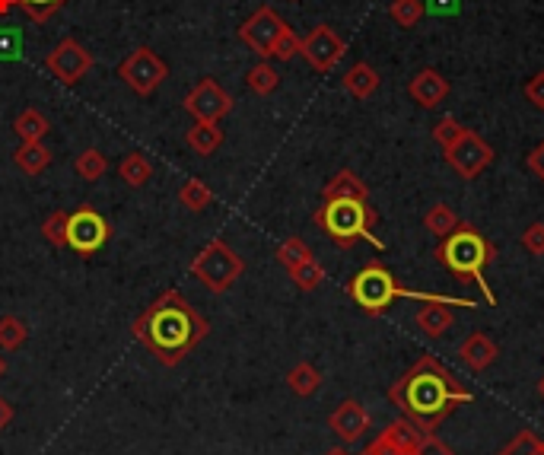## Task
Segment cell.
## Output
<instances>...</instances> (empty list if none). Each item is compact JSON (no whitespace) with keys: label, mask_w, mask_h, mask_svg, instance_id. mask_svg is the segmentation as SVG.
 I'll return each mask as SVG.
<instances>
[{"label":"cell","mask_w":544,"mask_h":455,"mask_svg":"<svg viewBox=\"0 0 544 455\" xmlns=\"http://www.w3.org/2000/svg\"><path fill=\"white\" fill-rule=\"evenodd\" d=\"M131 331L137 344L144 347L156 363L179 366L191 350L210 335V322L191 306V300L182 290L169 287L137 315Z\"/></svg>","instance_id":"1"},{"label":"cell","mask_w":544,"mask_h":455,"mask_svg":"<svg viewBox=\"0 0 544 455\" xmlns=\"http://www.w3.org/2000/svg\"><path fill=\"white\" fill-rule=\"evenodd\" d=\"M389 401L405 411V417L420 433H433L455 408L475 401L452 370L436 360L433 354H420V360L398 382L389 385Z\"/></svg>","instance_id":"2"},{"label":"cell","mask_w":544,"mask_h":455,"mask_svg":"<svg viewBox=\"0 0 544 455\" xmlns=\"http://www.w3.org/2000/svg\"><path fill=\"white\" fill-rule=\"evenodd\" d=\"M347 296L354 300L366 315H382L395 300H420V303H440V306H455V309H478L475 300L468 296H446V293H417L401 287L395 274L382 265V261H370L360 268L347 284Z\"/></svg>","instance_id":"3"},{"label":"cell","mask_w":544,"mask_h":455,"mask_svg":"<svg viewBox=\"0 0 544 455\" xmlns=\"http://www.w3.org/2000/svg\"><path fill=\"white\" fill-rule=\"evenodd\" d=\"M490 258H494V242L481 236L471 223H459L446 239H440V249H436V261H440L443 268H449L459 280H468V284L475 280L487 306H497V293L490 290L484 277Z\"/></svg>","instance_id":"4"},{"label":"cell","mask_w":544,"mask_h":455,"mask_svg":"<svg viewBox=\"0 0 544 455\" xmlns=\"http://www.w3.org/2000/svg\"><path fill=\"white\" fill-rule=\"evenodd\" d=\"M312 220L338 249H354L357 242H370L373 249L385 252V242L373 236L376 210L370 207V201H322Z\"/></svg>","instance_id":"5"},{"label":"cell","mask_w":544,"mask_h":455,"mask_svg":"<svg viewBox=\"0 0 544 455\" xmlns=\"http://www.w3.org/2000/svg\"><path fill=\"white\" fill-rule=\"evenodd\" d=\"M188 271H191V277H195V280H201V284L210 293H226L245 274V261H242V255L233 249L230 242L210 239L204 249L195 258H191Z\"/></svg>","instance_id":"6"},{"label":"cell","mask_w":544,"mask_h":455,"mask_svg":"<svg viewBox=\"0 0 544 455\" xmlns=\"http://www.w3.org/2000/svg\"><path fill=\"white\" fill-rule=\"evenodd\" d=\"M118 77H121V83L128 86V90H134L137 96H153L160 86L166 83V77H169V64L156 55L153 48H147V45H140V48H134L131 55L118 64Z\"/></svg>","instance_id":"7"},{"label":"cell","mask_w":544,"mask_h":455,"mask_svg":"<svg viewBox=\"0 0 544 455\" xmlns=\"http://www.w3.org/2000/svg\"><path fill=\"white\" fill-rule=\"evenodd\" d=\"M112 239V223L96 207L83 204L74 214H67V249L80 258H93L105 242Z\"/></svg>","instance_id":"8"},{"label":"cell","mask_w":544,"mask_h":455,"mask_svg":"<svg viewBox=\"0 0 544 455\" xmlns=\"http://www.w3.org/2000/svg\"><path fill=\"white\" fill-rule=\"evenodd\" d=\"M45 67L51 70V77L61 80L64 86H77L93 70V51L77 39H61L45 55Z\"/></svg>","instance_id":"9"},{"label":"cell","mask_w":544,"mask_h":455,"mask_svg":"<svg viewBox=\"0 0 544 455\" xmlns=\"http://www.w3.org/2000/svg\"><path fill=\"white\" fill-rule=\"evenodd\" d=\"M446 163L462 175V179H478V175L494 163V147L487 144V140L478 134V131H465L455 144L443 153Z\"/></svg>","instance_id":"10"},{"label":"cell","mask_w":544,"mask_h":455,"mask_svg":"<svg viewBox=\"0 0 544 455\" xmlns=\"http://www.w3.org/2000/svg\"><path fill=\"white\" fill-rule=\"evenodd\" d=\"M300 55L306 58V64L315 74H331V70L338 67V61L347 55V42L331 26H315L303 39Z\"/></svg>","instance_id":"11"},{"label":"cell","mask_w":544,"mask_h":455,"mask_svg":"<svg viewBox=\"0 0 544 455\" xmlns=\"http://www.w3.org/2000/svg\"><path fill=\"white\" fill-rule=\"evenodd\" d=\"M182 105L195 121H220L233 112V96L226 93L214 77H204L191 86Z\"/></svg>","instance_id":"12"},{"label":"cell","mask_w":544,"mask_h":455,"mask_svg":"<svg viewBox=\"0 0 544 455\" xmlns=\"http://www.w3.org/2000/svg\"><path fill=\"white\" fill-rule=\"evenodd\" d=\"M287 29V20H280V13L274 7H258L249 20L239 26V39L249 45L255 55L271 61V48L280 39V32Z\"/></svg>","instance_id":"13"},{"label":"cell","mask_w":544,"mask_h":455,"mask_svg":"<svg viewBox=\"0 0 544 455\" xmlns=\"http://www.w3.org/2000/svg\"><path fill=\"white\" fill-rule=\"evenodd\" d=\"M370 424H373V417H370V411H366L357 398H344L341 405L331 411V417H328V427H331V433L338 436L341 443H360L363 440V433L370 430Z\"/></svg>","instance_id":"14"},{"label":"cell","mask_w":544,"mask_h":455,"mask_svg":"<svg viewBox=\"0 0 544 455\" xmlns=\"http://www.w3.org/2000/svg\"><path fill=\"white\" fill-rule=\"evenodd\" d=\"M408 96L420 105V109H440L449 96V80L436 67H424L411 77Z\"/></svg>","instance_id":"15"},{"label":"cell","mask_w":544,"mask_h":455,"mask_svg":"<svg viewBox=\"0 0 544 455\" xmlns=\"http://www.w3.org/2000/svg\"><path fill=\"white\" fill-rule=\"evenodd\" d=\"M500 357V347L490 341L484 331H471V335L462 341V347H459V360L468 366L471 373H481V370H487L490 363H494Z\"/></svg>","instance_id":"16"},{"label":"cell","mask_w":544,"mask_h":455,"mask_svg":"<svg viewBox=\"0 0 544 455\" xmlns=\"http://www.w3.org/2000/svg\"><path fill=\"white\" fill-rule=\"evenodd\" d=\"M344 198L347 201H370V188H366L360 175L350 172V169L335 172L322 188V201H344Z\"/></svg>","instance_id":"17"},{"label":"cell","mask_w":544,"mask_h":455,"mask_svg":"<svg viewBox=\"0 0 544 455\" xmlns=\"http://www.w3.org/2000/svg\"><path fill=\"white\" fill-rule=\"evenodd\" d=\"M420 427H414L411 420L405 417V420H395V424H389L385 427L376 440L382 443V446H389V449H395L398 455H414L417 452V446H420Z\"/></svg>","instance_id":"18"},{"label":"cell","mask_w":544,"mask_h":455,"mask_svg":"<svg viewBox=\"0 0 544 455\" xmlns=\"http://www.w3.org/2000/svg\"><path fill=\"white\" fill-rule=\"evenodd\" d=\"M185 144L191 153H198V156H214L223 144L220 121H195V125L185 131Z\"/></svg>","instance_id":"19"},{"label":"cell","mask_w":544,"mask_h":455,"mask_svg":"<svg viewBox=\"0 0 544 455\" xmlns=\"http://www.w3.org/2000/svg\"><path fill=\"white\" fill-rule=\"evenodd\" d=\"M51 160H55V153H51L42 140H20V147L13 153L16 169L26 175H42L51 166Z\"/></svg>","instance_id":"20"},{"label":"cell","mask_w":544,"mask_h":455,"mask_svg":"<svg viewBox=\"0 0 544 455\" xmlns=\"http://www.w3.org/2000/svg\"><path fill=\"white\" fill-rule=\"evenodd\" d=\"M379 83H382L379 70L373 64H366V61H357L344 74V90L354 96V99H370L379 90Z\"/></svg>","instance_id":"21"},{"label":"cell","mask_w":544,"mask_h":455,"mask_svg":"<svg viewBox=\"0 0 544 455\" xmlns=\"http://www.w3.org/2000/svg\"><path fill=\"white\" fill-rule=\"evenodd\" d=\"M287 385H290V392H293L296 398H312L315 392L322 389V373H319V366L309 363V360H300L296 366H290Z\"/></svg>","instance_id":"22"},{"label":"cell","mask_w":544,"mask_h":455,"mask_svg":"<svg viewBox=\"0 0 544 455\" xmlns=\"http://www.w3.org/2000/svg\"><path fill=\"white\" fill-rule=\"evenodd\" d=\"M452 306H440V303H427L417 312V328L424 331L427 338H443L452 328Z\"/></svg>","instance_id":"23"},{"label":"cell","mask_w":544,"mask_h":455,"mask_svg":"<svg viewBox=\"0 0 544 455\" xmlns=\"http://www.w3.org/2000/svg\"><path fill=\"white\" fill-rule=\"evenodd\" d=\"M118 175L128 188H144L153 179V166L144 153H128L125 160L118 163Z\"/></svg>","instance_id":"24"},{"label":"cell","mask_w":544,"mask_h":455,"mask_svg":"<svg viewBox=\"0 0 544 455\" xmlns=\"http://www.w3.org/2000/svg\"><path fill=\"white\" fill-rule=\"evenodd\" d=\"M245 86H249L255 96H271L277 86H280L277 67L271 61H261L255 67H249V70H245Z\"/></svg>","instance_id":"25"},{"label":"cell","mask_w":544,"mask_h":455,"mask_svg":"<svg viewBox=\"0 0 544 455\" xmlns=\"http://www.w3.org/2000/svg\"><path fill=\"white\" fill-rule=\"evenodd\" d=\"M13 131L20 140H45V134L51 131V121L39 109H23L13 121Z\"/></svg>","instance_id":"26"},{"label":"cell","mask_w":544,"mask_h":455,"mask_svg":"<svg viewBox=\"0 0 544 455\" xmlns=\"http://www.w3.org/2000/svg\"><path fill=\"white\" fill-rule=\"evenodd\" d=\"M274 258H277V265L290 274L293 268H300L303 261H309V258H312V249L306 245V239H300V236H290V239H284V242L277 245Z\"/></svg>","instance_id":"27"},{"label":"cell","mask_w":544,"mask_h":455,"mask_svg":"<svg viewBox=\"0 0 544 455\" xmlns=\"http://www.w3.org/2000/svg\"><path fill=\"white\" fill-rule=\"evenodd\" d=\"M105 169H109V160H105V153L96 150V147H86L83 153H77V160H74V172L90 185L102 179Z\"/></svg>","instance_id":"28"},{"label":"cell","mask_w":544,"mask_h":455,"mask_svg":"<svg viewBox=\"0 0 544 455\" xmlns=\"http://www.w3.org/2000/svg\"><path fill=\"white\" fill-rule=\"evenodd\" d=\"M179 201L191 210V214H204V210L214 204V191L207 188L204 179H188L179 188Z\"/></svg>","instance_id":"29"},{"label":"cell","mask_w":544,"mask_h":455,"mask_svg":"<svg viewBox=\"0 0 544 455\" xmlns=\"http://www.w3.org/2000/svg\"><path fill=\"white\" fill-rule=\"evenodd\" d=\"M26 341H29V325L23 319H16V315H0V350L13 354Z\"/></svg>","instance_id":"30"},{"label":"cell","mask_w":544,"mask_h":455,"mask_svg":"<svg viewBox=\"0 0 544 455\" xmlns=\"http://www.w3.org/2000/svg\"><path fill=\"white\" fill-rule=\"evenodd\" d=\"M459 223H462V220L455 217V210H452L449 204H433V207L427 210V217H424V226H427V230H430L436 239H446Z\"/></svg>","instance_id":"31"},{"label":"cell","mask_w":544,"mask_h":455,"mask_svg":"<svg viewBox=\"0 0 544 455\" xmlns=\"http://www.w3.org/2000/svg\"><path fill=\"white\" fill-rule=\"evenodd\" d=\"M389 16L395 20V26H401V29H414V26H420V20L427 16V7H424V0H392Z\"/></svg>","instance_id":"32"},{"label":"cell","mask_w":544,"mask_h":455,"mask_svg":"<svg viewBox=\"0 0 544 455\" xmlns=\"http://www.w3.org/2000/svg\"><path fill=\"white\" fill-rule=\"evenodd\" d=\"M290 280L296 284V290H303V293H312V290H319L322 287V280H325V268L315 261V255L309 261H303L300 268H293L290 271Z\"/></svg>","instance_id":"33"},{"label":"cell","mask_w":544,"mask_h":455,"mask_svg":"<svg viewBox=\"0 0 544 455\" xmlns=\"http://www.w3.org/2000/svg\"><path fill=\"white\" fill-rule=\"evenodd\" d=\"M70 0H20V10L29 16L32 23H48L51 16L61 13Z\"/></svg>","instance_id":"34"},{"label":"cell","mask_w":544,"mask_h":455,"mask_svg":"<svg viewBox=\"0 0 544 455\" xmlns=\"http://www.w3.org/2000/svg\"><path fill=\"white\" fill-rule=\"evenodd\" d=\"M42 236L55 249H67V210H51L42 223Z\"/></svg>","instance_id":"35"},{"label":"cell","mask_w":544,"mask_h":455,"mask_svg":"<svg viewBox=\"0 0 544 455\" xmlns=\"http://www.w3.org/2000/svg\"><path fill=\"white\" fill-rule=\"evenodd\" d=\"M468 128H462L459 125V121H455V118H440V121H436V125H433V140H436V147H440L443 153L455 144V140H459L462 134H465Z\"/></svg>","instance_id":"36"},{"label":"cell","mask_w":544,"mask_h":455,"mask_svg":"<svg viewBox=\"0 0 544 455\" xmlns=\"http://www.w3.org/2000/svg\"><path fill=\"white\" fill-rule=\"evenodd\" d=\"M300 45H303V39L287 26L284 32H280V39L274 42L271 58H274V61H293L296 55H300Z\"/></svg>","instance_id":"37"},{"label":"cell","mask_w":544,"mask_h":455,"mask_svg":"<svg viewBox=\"0 0 544 455\" xmlns=\"http://www.w3.org/2000/svg\"><path fill=\"white\" fill-rule=\"evenodd\" d=\"M538 446V436L532 430H519L510 443H506L497 455H532V449Z\"/></svg>","instance_id":"38"},{"label":"cell","mask_w":544,"mask_h":455,"mask_svg":"<svg viewBox=\"0 0 544 455\" xmlns=\"http://www.w3.org/2000/svg\"><path fill=\"white\" fill-rule=\"evenodd\" d=\"M20 29H0V61H16L20 58Z\"/></svg>","instance_id":"39"},{"label":"cell","mask_w":544,"mask_h":455,"mask_svg":"<svg viewBox=\"0 0 544 455\" xmlns=\"http://www.w3.org/2000/svg\"><path fill=\"white\" fill-rule=\"evenodd\" d=\"M522 249L532 255H544V223H532L529 230L522 233Z\"/></svg>","instance_id":"40"},{"label":"cell","mask_w":544,"mask_h":455,"mask_svg":"<svg viewBox=\"0 0 544 455\" xmlns=\"http://www.w3.org/2000/svg\"><path fill=\"white\" fill-rule=\"evenodd\" d=\"M525 99H529L535 109L544 112V70H538V74L525 83Z\"/></svg>","instance_id":"41"},{"label":"cell","mask_w":544,"mask_h":455,"mask_svg":"<svg viewBox=\"0 0 544 455\" xmlns=\"http://www.w3.org/2000/svg\"><path fill=\"white\" fill-rule=\"evenodd\" d=\"M414 455H455V452L443 440H436L433 433H424V436H420V446H417Z\"/></svg>","instance_id":"42"},{"label":"cell","mask_w":544,"mask_h":455,"mask_svg":"<svg viewBox=\"0 0 544 455\" xmlns=\"http://www.w3.org/2000/svg\"><path fill=\"white\" fill-rule=\"evenodd\" d=\"M424 7L433 16H459L462 0H424Z\"/></svg>","instance_id":"43"},{"label":"cell","mask_w":544,"mask_h":455,"mask_svg":"<svg viewBox=\"0 0 544 455\" xmlns=\"http://www.w3.org/2000/svg\"><path fill=\"white\" fill-rule=\"evenodd\" d=\"M529 169L538 175V179L544 182V140H541V144L529 153Z\"/></svg>","instance_id":"44"},{"label":"cell","mask_w":544,"mask_h":455,"mask_svg":"<svg viewBox=\"0 0 544 455\" xmlns=\"http://www.w3.org/2000/svg\"><path fill=\"white\" fill-rule=\"evenodd\" d=\"M13 417H16V408H13V401H7L4 395H0V433H4L10 424H13Z\"/></svg>","instance_id":"45"},{"label":"cell","mask_w":544,"mask_h":455,"mask_svg":"<svg viewBox=\"0 0 544 455\" xmlns=\"http://www.w3.org/2000/svg\"><path fill=\"white\" fill-rule=\"evenodd\" d=\"M16 7H20V0H0V16H7Z\"/></svg>","instance_id":"46"},{"label":"cell","mask_w":544,"mask_h":455,"mask_svg":"<svg viewBox=\"0 0 544 455\" xmlns=\"http://www.w3.org/2000/svg\"><path fill=\"white\" fill-rule=\"evenodd\" d=\"M4 376H7V360L0 357V379H4Z\"/></svg>","instance_id":"47"},{"label":"cell","mask_w":544,"mask_h":455,"mask_svg":"<svg viewBox=\"0 0 544 455\" xmlns=\"http://www.w3.org/2000/svg\"><path fill=\"white\" fill-rule=\"evenodd\" d=\"M325 455H350V452H347V449H328Z\"/></svg>","instance_id":"48"},{"label":"cell","mask_w":544,"mask_h":455,"mask_svg":"<svg viewBox=\"0 0 544 455\" xmlns=\"http://www.w3.org/2000/svg\"><path fill=\"white\" fill-rule=\"evenodd\" d=\"M532 455H544V443H541V440H538V446L532 449Z\"/></svg>","instance_id":"49"},{"label":"cell","mask_w":544,"mask_h":455,"mask_svg":"<svg viewBox=\"0 0 544 455\" xmlns=\"http://www.w3.org/2000/svg\"><path fill=\"white\" fill-rule=\"evenodd\" d=\"M538 395L544 398V379H541V385H538Z\"/></svg>","instance_id":"50"}]
</instances>
